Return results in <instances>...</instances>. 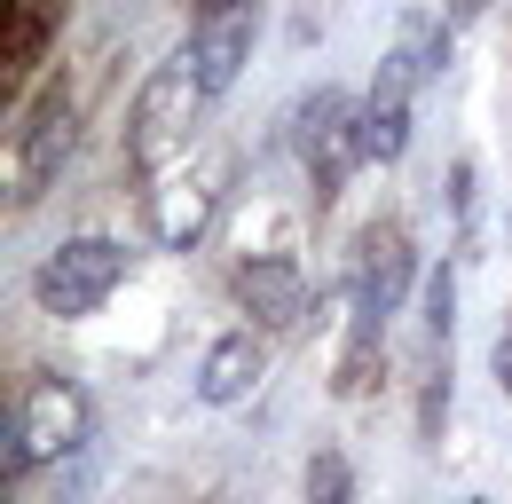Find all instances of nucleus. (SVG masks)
I'll return each instance as SVG.
<instances>
[{"instance_id": "obj_4", "label": "nucleus", "mask_w": 512, "mask_h": 504, "mask_svg": "<svg viewBox=\"0 0 512 504\" xmlns=\"http://www.w3.org/2000/svg\"><path fill=\"white\" fill-rule=\"evenodd\" d=\"M410 284H418V237L386 213L363 221L355 245H347V300H355V331H379L386 315L410 308Z\"/></svg>"}, {"instance_id": "obj_2", "label": "nucleus", "mask_w": 512, "mask_h": 504, "mask_svg": "<svg viewBox=\"0 0 512 504\" xmlns=\"http://www.w3.org/2000/svg\"><path fill=\"white\" fill-rule=\"evenodd\" d=\"M205 79H197V63L190 48L182 56H166L142 87H134V111H127V158H134V174H158L166 158H182L190 150V134L197 119H205Z\"/></svg>"}, {"instance_id": "obj_10", "label": "nucleus", "mask_w": 512, "mask_h": 504, "mask_svg": "<svg viewBox=\"0 0 512 504\" xmlns=\"http://www.w3.org/2000/svg\"><path fill=\"white\" fill-rule=\"evenodd\" d=\"M260 378H268V339L260 331H221L197 355V402L205 410H237V402H253Z\"/></svg>"}, {"instance_id": "obj_3", "label": "nucleus", "mask_w": 512, "mask_h": 504, "mask_svg": "<svg viewBox=\"0 0 512 504\" xmlns=\"http://www.w3.org/2000/svg\"><path fill=\"white\" fill-rule=\"evenodd\" d=\"M292 150H300V166H308V182H316V205H339L347 174L371 158L363 95H347V87H316V95L292 111Z\"/></svg>"}, {"instance_id": "obj_11", "label": "nucleus", "mask_w": 512, "mask_h": 504, "mask_svg": "<svg viewBox=\"0 0 512 504\" xmlns=\"http://www.w3.org/2000/svg\"><path fill=\"white\" fill-rule=\"evenodd\" d=\"M213 213H221V189L213 174H174V182L150 189V237L158 252H190L205 229H213Z\"/></svg>"}, {"instance_id": "obj_13", "label": "nucleus", "mask_w": 512, "mask_h": 504, "mask_svg": "<svg viewBox=\"0 0 512 504\" xmlns=\"http://www.w3.org/2000/svg\"><path fill=\"white\" fill-rule=\"evenodd\" d=\"M300 504H355V465H347V449H316V457H308Z\"/></svg>"}, {"instance_id": "obj_6", "label": "nucleus", "mask_w": 512, "mask_h": 504, "mask_svg": "<svg viewBox=\"0 0 512 504\" xmlns=\"http://www.w3.org/2000/svg\"><path fill=\"white\" fill-rule=\"evenodd\" d=\"M229 292H237V308L253 315L260 331H284V323H300V315H308V276H300V252H284V245L245 252V260L229 268Z\"/></svg>"}, {"instance_id": "obj_19", "label": "nucleus", "mask_w": 512, "mask_h": 504, "mask_svg": "<svg viewBox=\"0 0 512 504\" xmlns=\"http://www.w3.org/2000/svg\"><path fill=\"white\" fill-rule=\"evenodd\" d=\"M473 504H481V497H473Z\"/></svg>"}, {"instance_id": "obj_14", "label": "nucleus", "mask_w": 512, "mask_h": 504, "mask_svg": "<svg viewBox=\"0 0 512 504\" xmlns=\"http://www.w3.org/2000/svg\"><path fill=\"white\" fill-rule=\"evenodd\" d=\"M449 213H457V252L473 260L481 252V174H473V158L449 166Z\"/></svg>"}, {"instance_id": "obj_9", "label": "nucleus", "mask_w": 512, "mask_h": 504, "mask_svg": "<svg viewBox=\"0 0 512 504\" xmlns=\"http://www.w3.org/2000/svg\"><path fill=\"white\" fill-rule=\"evenodd\" d=\"M253 32H260V8H253V0L213 8V16L190 32V63H197V79H205V95H213V103L245 79V63H253Z\"/></svg>"}, {"instance_id": "obj_8", "label": "nucleus", "mask_w": 512, "mask_h": 504, "mask_svg": "<svg viewBox=\"0 0 512 504\" xmlns=\"http://www.w3.org/2000/svg\"><path fill=\"white\" fill-rule=\"evenodd\" d=\"M418 87H426V71L410 63V48L394 40L379 56V79H371V95H363V126H371V158L394 166L402 150H410V103H418Z\"/></svg>"}, {"instance_id": "obj_17", "label": "nucleus", "mask_w": 512, "mask_h": 504, "mask_svg": "<svg viewBox=\"0 0 512 504\" xmlns=\"http://www.w3.org/2000/svg\"><path fill=\"white\" fill-rule=\"evenodd\" d=\"M481 8H489V0H449V24H473Z\"/></svg>"}, {"instance_id": "obj_5", "label": "nucleus", "mask_w": 512, "mask_h": 504, "mask_svg": "<svg viewBox=\"0 0 512 504\" xmlns=\"http://www.w3.org/2000/svg\"><path fill=\"white\" fill-rule=\"evenodd\" d=\"M127 268H134V252L111 245V237H64L56 252H40L32 300H40V315H56V323H79V315H95L127 284Z\"/></svg>"}, {"instance_id": "obj_1", "label": "nucleus", "mask_w": 512, "mask_h": 504, "mask_svg": "<svg viewBox=\"0 0 512 504\" xmlns=\"http://www.w3.org/2000/svg\"><path fill=\"white\" fill-rule=\"evenodd\" d=\"M95 434V410H87V394L56 371H32L16 386V402H8V481H24V473H48V465H64L79 457Z\"/></svg>"}, {"instance_id": "obj_16", "label": "nucleus", "mask_w": 512, "mask_h": 504, "mask_svg": "<svg viewBox=\"0 0 512 504\" xmlns=\"http://www.w3.org/2000/svg\"><path fill=\"white\" fill-rule=\"evenodd\" d=\"M442 410H449V363H434L426 371V394H418V434L442 441Z\"/></svg>"}, {"instance_id": "obj_7", "label": "nucleus", "mask_w": 512, "mask_h": 504, "mask_svg": "<svg viewBox=\"0 0 512 504\" xmlns=\"http://www.w3.org/2000/svg\"><path fill=\"white\" fill-rule=\"evenodd\" d=\"M71 142H79V126H71V87H64V79H48L40 103H32V119H24V134H16V205L48 197L56 166L71 158Z\"/></svg>"}, {"instance_id": "obj_18", "label": "nucleus", "mask_w": 512, "mask_h": 504, "mask_svg": "<svg viewBox=\"0 0 512 504\" xmlns=\"http://www.w3.org/2000/svg\"><path fill=\"white\" fill-rule=\"evenodd\" d=\"M497 371H505V386H512V331H505V347H497Z\"/></svg>"}, {"instance_id": "obj_15", "label": "nucleus", "mask_w": 512, "mask_h": 504, "mask_svg": "<svg viewBox=\"0 0 512 504\" xmlns=\"http://www.w3.org/2000/svg\"><path fill=\"white\" fill-rule=\"evenodd\" d=\"M418 323H426V339L449 347V331H457V268H426V300H418Z\"/></svg>"}, {"instance_id": "obj_12", "label": "nucleus", "mask_w": 512, "mask_h": 504, "mask_svg": "<svg viewBox=\"0 0 512 504\" xmlns=\"http://www.w3.org/2000/svg\"><path fill=\"white\" fill-rule=\"evenodd\" d=\"M394 40H402V48H410V63L426 71V87H434V79L449 71V24H442V16H426V8H410V16L394 24Z\"/></svg>"}]
</instances>
